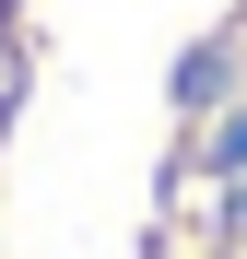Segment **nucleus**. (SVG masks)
<instances>
[{
    "instance_id": "1",
    "label": "nucleus",
    "mask_w": 247,
    "mask_h": 259,
    "mask_svg": "<svg viewBox=\"0 0 247 259\" xmlns=\"http://www.w3.org/2000/svg\"><path fill=\"white\" fill-rule=\"evenodd\" d=\"M0 259H247V24L188 48L118 177H82Z\"/></svg>"
}]
</instances>
